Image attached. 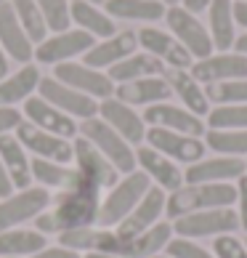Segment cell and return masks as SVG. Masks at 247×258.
<instances>
[{
  "mask_svg": "<svg viewBox=\"0 0 247 258\" xmlns=\"http://www.w3.org/2000/svg\"><path fill=\"white\" fill-rule=\"evenodd\" d=\"M101 195L104 189L74 168V178L69 181V186L59 192L51 210H45L35 218V229L40 234H61L83 226H96Z\"/></svg>",
  "mask_w": 247,
  "mask_h": 258,
  "instance_id": "1",
  "label": "cell"
},
{
  "mask_svg": "<svg viewBox=\"0 0 247 258\" xmlns=\"http://www.w3.org/2000/svg\"><path fill=\"white\" fill-rule=\"evenodd\" d=\"M234 203H236L234 184H184L181 189L168 195L165 218L168 221H176V218L197 213V210L234 208Z\"/></svg>",
  "mask_w": 247,
  "mask_h": 258,
  "instance_id": "2",
  "label": "cell"
},
{
  "mask_svg": "<svg viewBox=\"0 0 247 258\" xmlns=\"http://www.w3.org/2000/svg\"><path fill=\"white\" fill-rule=\"evenodd\" d=\"M149 189H151V181L141 173V170H133V173H128V176H120L117 184L112 189H107V195L101 197L96 226L115 229L122 218L144 200V195L149 192Z\"/></svg>",
  "mask_w": 247,
  "mask_h": 258,
  "instance_id": "3",
  "label": "cell"
},
{
  "mask_svg": "<svg viewBox=\"0 0 247 258\" xmlns=\"http://www.w3.org/2000/svg\"><path fill=\"white\" fill-rule=\"evenodd\" d=\"M176 237L184 240H215L223 234H236L239 232V216L234 208H210V210H197V213L181 216L173 221Z\"/></svg>",
  "mask_w": 247,
  "mask_h": 258,
  "instance_id": "4",
  "label": "cell"
},
{
  "mask_svg": "<svg viewBox=\"0 0 247 258\" xmlns=\"http://www.w3.org/2000/svg\"><path fill=\"white\" fill-rule=\"evenodd\" d=\"M77 133L85 141H91V144L117 168L120 176H128V173H133V170H138L136 168V147H130L128 141L122 139L117 131H112L101 117L83 120L77 125Z\"/></svg>",
  "mask_w": 247,
  "mask_h": 258,
  "instance_id": "5",
  "label": "cell"
},
{
  "mask_svg": "<svg viewBox=\"0 0 247 258\" xmlns=\"http://www.w3.org/2000/svg\"><path fill=\"white\" fill-rule=\"evenodd\" d=\"M165 24H168V32L184 45L194 61L207 59L210 53H215L207 27L199 22V16L189 14L184 6H170L165 11Z\"/></svg>",
  "mask_w": 247,
  "mask_h": 258,
  "instance_id": "6",
  "label": "cell"
},
{
  "mask_svg": "<svg viewBox=\"0 0 247 258\" xmlns=\"http://www.w3.org/2000/svg\"><path fill=\"white\" fill-rule=\"evenodd\" d=\"M144 144H149L151 149H157L159 155H165L173 162H178L181 168L194 165V162H199L202 157H207L205 139L186 136V133H176V131H165V128H149Z\"/></svg>",
  "mask_w": 247,
  "mask_h": 258,
  "instance_id": "7",
  "label": "cell"
},
{
  "mask_svg": "<svg viewBox=\"0 0 247 258\" xmlns=\"http://www.w3.org/2000/svg\"><path fill=\"white\" fill-rule=\"evenodd\" d=\"M51 205V195L43 186H30L22 189L19 195H11L0 200V232L16 229L24 221H35L40 213H45Z\"/></svg>",
  "mask_w": 247,
  "mask_h": 258,
  "instance_id": "8",
  "label": "cell"
},
{
  "mask_svg": "<svg viewBox=\"0 0 247 258\" xmlns=\"http://www.w3.org/2000/svg\"><path fill=\"white\" fill-rule=\"evenodd\" d=\"M53 78L59 80V83H64V85H69V88H74V91L85 93V96L99 99V101L115 96V83L109 80V75H107V72L91 70V67L77 64V61L56 64Z\"/></svg>",
  "mask_w": 247,
  "mask_h": 258,
  "instance_id": "9",
  "label": "cell"
},
{
  "mask_svg": "<svg viewBox=\"0 0 247 258\" xmlns=\"http://www.w3.org/2000/svg\"><path fill=\"white\" fill-rule=\"evenodd\" d=\"M247 173V160L239 157H202L184 168V184H236Z\"/></svg>",
  "mask_w": 247,
  "mask_h": 258,
  "instance_id": "10",
  "label": "cell"
},
{
  "mask_svg": "<svg viewBox=\"0 0 247 258\" xmlns=\"http://www.w3.org/2000/svg\"><path fill=\"white\" fill-rule=\"evenodd\" d=\"M16 139L24 149H30L35 157H43V160H53V162H61V165H69L74 160V147L69 139H61V136H53V133H45L40 128H35L32 122L22 120L16 125Z\"/></svg>",
  "mask_w": 247,
  "mask_h": 258,
  "instance_id": "11",
  "label": "cell"
},
{
  "mask_svg": "<svg viewBox=\"0 0 247 258\" xmlns=\"http://www.w3.org/2000/svg\"><path fill=\"white\" fill-rule=\"evenodd\" d=\"M165 205H168V192H162L159 186H151L144 195V200L115 226V232L125 237V240H133V237L149 232L151 226H157L165 218Z\"/></svg>",
  "mask_w": 247,
  "mask_h": 258,
  "instance_id": "12",
  "label": "cell"
},
{
  "mask_svg": "<svg viewBox=\"0 0 247 258\" xmlns=\"http://www.w3.org/2000/svg\"><path fill=\"white\" fill-rule=\"evenodd\" d=\"M40 99H45L48 104H53L56 109H61L69 117H80V120H91L99 117V101L85 96V93L69 88V85L59 83L56 78H40Z\"/></svg>",
  "mask_w": 247,
  "mask_h": 258,
  "instance_id": "13",
  "label": "cell"
},
{
  "mask_svg": "<svg viewBox=\"0 0 247 258\" xmlns=\"http://www.w3.org/2000/svg\"><path fill=\"white\" fill-rule=\"evenodd\" d=\"M141 117L149 128H165V131H176V133H186V136H197V139H205V120L192 114L189 109H184L181 104H151L141 112Z\"/></svg>",
  "mask_w": 247,
  "mask_h": 258,
  "instance_id": "14",
  "label": "cell"
},
{
  "mask_svg": "<svg viewBox=\"0 0 247 258\" xmlns=\"http://www.w3.org/2000/svg\"><path fill=\"white\" fill-rule=\"evenodd\" d=\"M136 168L151 181V186H159L168 195L184 186V168L149 144L136 147Z\"/></svg>",
  "mask_w": 247,
  "mask_h": 258,
  "instance_id": "15",
  "label": "cell"
},
{
  "mask_svg": "<svg viewBox=\"0 0 247 258\" xmlns=\"http://www.w3.org/2000/svg\"><path fill=\"white\" fill-rule=\"evenodd\" d=\"M93 45H96L93 35L83 30H66V32H56L53 37H45L35 48V59L40 64H64L74 59V56H85Z\"/></svg>",
  "mask_w": 247,
  "mask_h": 258,
  "instance_id": "16",
  "label": "cell"
},
{
  "mask_svg": "<svg viewBox=\"0 0 247 258\" xmlns=\"http://www.w3.org/2000/svg\"><path fill=\"white\" fill-rule=\"evenodd\" d=\"M99 117L107 122L112 131H117L130 147H141L146 141L149 125L144 122V117L136 112V107H128V104H122L115 96L99 101Z\"/></svg>",
  "mask_w": 247,
  "mask_h": 258,
  "instance_id": "17",
  "label": "cell"
},
{
  "mask_svg": "<svg viewBox=\"0 0 247 258\" xmlns=\"http://www.w3.org/2000/svg\"><path fill=\"white\" fill-rule=\"evenodd\" d=\"M136 35H138L141 48L151 53L154 59H159L168 70H192L194 59L170 32L159 30V27H141Z\"/></svg>",
  "mask_w": 247,
  "mask_h": 258,
  "instance_id": "18",
  "label": "cell"
},
{
  "mask_svg": "<svg viewBox=\"0 0 247 258\" xmlns=\"http://www.w3.org/2000/svg\"><path fill=\"white\" fill-rule=\"evenodd\" d=\"M194 78L202 85H213V83H226V80H244L247 78V56L236 53V51H226V53H210L207 59H199L192 64Z\"/></svg>",
  "mask_w": 247,
  "mask_h": 258,
  "instance_id": "19",
  "label": "cell"
},
{
  "mask_svg": "<svg viewBox=\"0 0 247 258\" xmlns=\"http://www.w3.org/2000/svg\"><path fill=\"white\" fill-rule=\"evenodd\" d=\"M74 147V168L80 170L85 178H91L93 184H99L101 189H112L120 181V173L117 168L112 165V162L101 155V152L91 144V141H85L83 136L72 141Z\"/></svg>",
  "mask_w": 247,
  "mask_h": 258,
  "instance_id": "20",
  "label": "cell"
},
{
  "mask_svg": "<svg viewBox=\"0 0 247 258\" xmlns=\"http://www.w3.org/2000/svg\"><path fill=\"white\" fill-rule=\"evenodd\" d=\"M24 117H27V122H32L35 128H40L45 133H53V136H61V139L77 136V122H74V117L64 114L61 109H56L53 104H48L40 96H30L24 101Z\"/></svg>",
  "mask_w": 247,
  "mask_h": 258,
  "instance_id": "21",
  "label": "cell"
},
{
  "mask_svg": "<svg viewBox=\"0 0 247 258\" xmlns=\"http://www.w3.org/2000/svg\"><path fill=\"white\" fill-rule=\"evenodd\" d=\"M136 48H138V35L133 30H125V32H117V35L107 37V40L96 43L83 56V64L91 67V70H109V67L120 64L122 59L133 56Z\"/></svg>",
  "mask_w": 247,
  "mask_h": 258,
  "instance_id": "22",
  "label": "cell"
},
{
  "mask_svg": "<svg viewBox=\"0 0 247 258\" xmlns=\"http://www.w3.org/2000/svg\"><path fill=\"white\" fill-rule=\"evenodd\" d=\"M165 80L170 85V91H173V96L181 101L184 109H189L192 114H197V117H202V120L210 114L213 104L205 93V85L199 83L189 70H168Z\"/></svg>",
  "mask_w": 247,
  "mask_h": 258,
  "instance_id": "23",
  "label": "cell"
},
{
  "mask_svg": "<svg viewBox=\"0 0 247 258\" xmlns=\"http://www.w3.org/2000/svg\"><path fill=\"white\" fill-rule=\"evenodd\" d=\"M173 96L170 85L162 78H141L133 83H120L115 85V99H120L128 107H151V104H162Z\"/></svg>",
  "mask_w": 247,
  "mask_h": 258,
  "instance_id": "24",
  "label": "cell"
},
{
  "mask_svg": "<svg viewBox=\"0 0 247 258\" xmlns=\"http://www.w3.org/2000/svg\"><path fill=\"white\" fill-rule=\"evenodd\" d=\"M0 45H3L6 56H11L14 61H22V67L35 59V48L27 32L22 30V24H19L11 3L0 6Z\"/></svg>",
  "mask_w": 247,
  "mask_h": 258,
  "instance_id": "25",
  "label": "cell"
},
{
  "mask_svg": "<svg viewBox=\"0 0 247 258\" xmlns=\"http://www.w3.org/2000/svg\"><path fill=\"white\" fill-rule=\"evenodd\" d=\"M207 32L213 48L226 53L236 43V22H234V0H213L207 8Z\"/></svg>",
  "mask_w": 247,
  "mask_h": 258,
  "instance_id": "26",
  "label": "cell"
},
{
  "mask_svg": "<svg viewBox=\"0 0 247 258\" xmlns=\"http://www.w3.org/2000/svg\"><path fill=\"white\" fill-rule=\"evenodd\" d=\"M168 72V67L154 59L151 53L146 51H136L133 56H128V59H122L120 64L109 67V80L120 85V83H133V80H141V78H162V75Z\"/></svg>",
  "mask_w": 247,
  "mask_h": 258,
  "instance_id": "27",
  "label": "cell"
},
{
  "mask_svg": "<svg viewBox=\"0 0 247 258\" xmlns=\"http://www.w3.org/2000/svg\"><path fill=\"white\" fill-rule=\"evenodd\" d=\"M69 16H72V22L77 24V30L88 32L93 37L107 40V37L117 35L115 19H112L107 11H99V8L93 3H88V0H72L69 3Z\"/></svg>",
  "mask_w": 247,
  "mask_h": 258,
  "instance_id": "28",
  "label": "cell"
},
{
  "mask_svg": "<svg viewBox=\"0 0 247 258\" xmlns=\"http://www.w3.org/2000/svg\"><path fill=\"white\" fill-rule=\"evenodd\" d=\"M104 11L125 22H159L165 19L168 6L162 0H104Z\"/></svg>",
  "mask_w": 247,
  "mask_h": 258,
  "instance_id": "29",
  "label": "cell"
},
{
  "mask_svg": "<svg viewBox=\"0 0 247 258\" xmlns=\"http://www.w3.org/2000/svg\"><path fill=\"white\" fill-rule=\"evenodd\" d=\"M0 160L11 176L16 189H30L32 184V170H30V157H27V149L19 144V139L6 133L0 136Z\"/></svg>",
  "mask_w": 247,
  "mask_h": 258,
  "instance_id": "30",
  "label": "cell"
},
{
  "mask_svg": "<svg viewBox=\"0 0 247 258\" xmlns=\"http://www.w3.org/2000/svg\"><path fill=\"white\" fill-rule=\"evenodd\" d=\"M176 237L173 232V221H168V218H162L157 226H151L149 232L133 237V240L128 242V253L125 258H154L159 253H165V247L170 245V240Z\"/></svg>",
  "mask_w": 247,
  "mask_h": 258,
  "instance_id": "31",
  "label": "cell"
},
{
  "mask_svg": "<svg viewBox=\"0 0 247 258\" xmlns=\"http://www.w3.org/2000/svg\"><path fill=\"white\" fill-rule=\"evenodd\" d=\"M40 85V70L35 64H24L11 78L0 80V107H14L19 101H27Z\"/></svg>",
  "mask_w": 247,
  "mask_h": 258,
  "instance_id": "32",
  "label": "cell"
},
{
  "mask_svg": "<svg viewBox=\"0 0 247 258\" xmlns=\"http://www.w3.org/2000/svg\"><path fill=\"white\" fill-rule=\"evenodd\" d=\"M45 247V234L37 229H6L0 232V258L35 255Z\"/></svg>",
  "mask_w": 247,
  "mask_h": 258,
  "instance_id": "33",
  "label": "cell"
},
{
  "mask_svg": "<svg viewBox=\"0 0 247 258\" xmlns=\"http://www.w3.org/2000/svg\"><path fill=\"white\" fill-rule=\"evenodd\" d=\"M205 147L213 155L247 160V131H205Z\"/></svg>",
  "mask_w": 247,
  "mask_h": 258,
  "instance_id": "34",
  "label": "cell"
},
{
  "mask_svg": "<svg viewBox=\"0 0 247 258\" xmlns=\"http://www.w3.org/2000/svg\"><path fill=\"white\" fill-rule=\"evenodd\" d=\"M30 170H32V178L43 189H66L69 181L74 178V168H66V165H61V162L43 160V157H32Z\"/></svg>",
  "mask_w": 247,
  "mask_h": 258,
  "instance_id": "35",
  "label": "cell"
},
{
  "mask_svg": "<svg viewBox=\"0 0 247 258\" xmlns=\"http://www.w3.org/2000/svg\"><path fill=\"white\" fill-rule=\"evenodd\" d=\"M8 3H11L19 24H22V30L27 32V37H30V43L40 45L45 40L48 27H45V19L40 14V8H37V3L35 0H8Z\"/></svg>",
  "mask_w": 247,
  "mask_h": 258,
  "instance_id": "36",
  "label": "cell"
},
{
  "mask_svg": "<svg viewBox=\"0 0 247 258\" xmlns=\"http://www.w3.org/2000/svg\"><path fill=\"white\" fill-rule=\"evenodd\" d=\"M210 131H247V104H223L213 107L205 117Z\"/></svg>",
  "mask_w": 247,
  "mask_h": 258,
  "instance_id": "37",
  "label": "cell"
},
{
  "mask_svg": "<svg viewBox=\"0 0 247 258\" xmlns=\"http://www.w3.org/2000/svg\"><path fill=\"white\" fill-rule=\"evenodd\" d=\"M205 93H207V99H210L213 107H223V104H247V78L205 85Z\"/></svg>",
  "mask_w": 247,
  "mask_h": 258,
  "instance_id": "38",
  "label": "cell"
},
{
  "mask_svg": "<svg viewBox=\"0 0 247 258\" xmlns=\"http://www.w3.org/2000/svg\"><path fill=\"white\" fill-rule=\"evenodd\" d=\"M40 14L45 19V27L53 32H66L72 24L69 16V0H35Z\"/></svg>",
  "mask_w": 247,
  "mask_h": 258,
  "instance_id": "39",
  "label": "cell"
},
{
  "mask_svg": "<svg viewBox=\"0 0 247 258\" xmlns=\"http://www.w3.org/2000/svg\"><path fill=\"white\" fill-rule=\"evenodd\" d=\"M165 253L173 258H215L210 247H205L202 242H194V240H184V237H173L170 245L165 247Z\"/></svg>",
  "mask_w": 247,
  "mask_h": 258,
  "instance_id": "40",
  "label": "cell"
},
{
  "mask_svg": "<svg viewBox=\"0 0 247 258\" xmlns=\"http://www.w3.org/2000/svg\"><path fill=\"white\" fill-rule=\"evenodd\" d=\"M210 250L215 253V258H247L244 237H239V234H223V237H215Z\"/></svg>",
  "mask_w": 247,
  "mask_h": 258,
  "instance_id": "41",
  "label": "cell"
},
{
  "mask_svg": "<svg viewBox=\"0 0 247 258\" xmlns=\"http://www.w3.org/2000/svg\"><path fill=\"white\" fill-rule=\"evenodd\" d=\"M236 203H234V210L239 216V232H244L247 237V173L236 181Z\"/></svg>",
  "mask_w": 247,
  "mask_h": 258,
  "instance_id": "42",
  "label": "cell"
},
{
  "mask_svg": "<svg viewBox=\"0 0 247 258\" xmlns=\"http://www.w3.org/2000/svg\"><path fill=\"white\" fill-rule=\"evenodd\" d=\"M24 120V114L16 107H0V136H6L8 131H16V125Z\"/></svg>",
  "mask_w": 247,
  "mask_h": 258,
  "instance_id": "43",
  "label": "cell"
},
{
  "mask_svg": "<svg viewBox=\"0 0 247 258\" xmlns=\"http://www.w3.org/2000/svg\"><path fill=\"white\" fill-rule=\"evenodd\" d=\"M30 258H83L80 253H74V250H69V247H43L40 253H35V255H30Z\"/></svg>",
  "mask_w": 247,
  "mask_h": 258,
  "instance_id": "44",
  "label": "cell"
},
{
  "mask_svg": "<svg viewBox=\"0 0 247 258\" xmlns=\"http://www.w3.org/2000/svg\"><path fill=\"white\" fill-rule=\"evenodd\" d=\"M14 181H11V176H8V170H6V165H3V160H0V200H6V197H11L14 195Z\"/></svg>",
  "mask_w": 247,
  "mask_h": 258,
  "instance_id": "45",
  "label": "cell"
},
{
  "mask_svg": "<svg viewBox=\"0 0 247 258\" xmlns=\"http://www.w3.org/2000/svg\"><path fill=\"white\" fill-rule=\"evenodd\" d=\"M210 3H213V0H181V6L186 8L189 14H194V16L205 14L207 8H210Z\"/></svg>",
  "mask_w": 247,
  "mask_h": 258,
  "instance_id": "46",
  "label": "cell"
},
{
  "mask_svg": "<svg viewBox=\"0 0 247 258\" xmlns=\"http://www.w3.org/2000/svg\"><path fill=\"white\" fill-rule=\"evenodd\" d=\"M234 22L236 27H244L247 32V3H234Z\"/></svg>",
  "mask_w": 247,
  "mask_h": 258,
  "instance_id": "47",
  "label": "cell"
},
{
  "mask_svg": "<svg viewBox=\"0 0 247 258\" xmlns=\"http://www.w3.org/2000/svg\"><path fill=\"white\" fill-rule=\"evenodd\" d=\"M8 78V56L3 51V45H0V80Z\"/></svg>",
  "mask_w": 247,
  "mask_h": 258,
  "instance_id": "48",
  "label": "cell"
},
{
  "mask_svg": "<svg viewBox=\"0 0 247 258\" xmlns=\"http://www.w3.org/2000/svg\"><path fill=\"white\" fill-rule=\"evenodd\" d=\"M234 51H236V53H244V56H247V32H242L239 37H236V43H234Z\"/></svg>",
  "mask_w": 247,
  "mask_h": 258,
  "instance_id": "49",
  "label": "cell"
},
{
  "mask_svg": "<svg viewBox=\"0 0 247 258\" xmlns=\"http://www.w3.org/2000/svg\"><path fill=\"white\" fill-rule=\"evenodd\" d=\"M83 258H117V255H107V253H85Z\"/></svg>",
  "mask_w": 247,
  "mask_h": 258,
  "instance_id": "50",
  "label": "cell"
},
{
  "mask_svg": "<svg viewBox=\"0 0 247 258\" xmlns=\"http://www.w3.org/2000/svg\"><path fill=\"white\" fill-rule=\"evenodd\" d=\"M162 3L170 8V6H181V0H162Z\"/></svg>",
  "mask_w": 247,
  "mask_h": 258,
  "instance_id": "51",
  "label": "cell"
},
{
  "mask_svg": "<svg viewBox=\"0 0 247 258\" xmlns=\"http://www.w3.org/2000/svg\"><path fill=\"white\" fill-rule=\"evenodd\" d=\"M154 258H173V255H168V253H159V255H154Z\"/></svg>",
  "mask_w": 247,
  "mask_h": 258,
  "instance_id": "52",
  "label": "cell"
},
{
  "mask_svg": "<svg viewBox=\"0 0 247 258\" xmlns=\"http://www.w3.org/2000/svg\"><path fill=\"white\" fill-rule=\"evenodd\" d=\"M88 3H93V6H99V3H104V0H88Z\"/></svg>",
  "mask_w": 247,
  "mask_h": 258,
  "instance_id": "53",
  "label": "cell"
},
{
  "mask_svg": "<svg viewBox=\"0 0 247 258\" xmlns=\"http://www.w3.org/2000/svg\"><path fill=\"white\" fill-rule=\"evenodd\" d=\"M234 3H247V0H234Z\"/></svg>",
  "mask_w": 247,
  "mask_h": 258,
  "instance_id": "54",
  "label": "cell"
},
{
  "mask_svg": "<svg viewBox=\"0 0 247 258\" xmlns=\"http://www.w3.org/2000/svg\"><path fill=\"white\" fill-rule=\"evenodd\" d=\"M3 3H8V0H0V6H3Z\"/></svg>",
  "mask_w": 247,
  "mask_h": 258,
  "instance_id": "55",
  "label": "cell"
},
{
  "mask_svg": "<svg viewBox=\"0 0 247 258\" xmlns=\"http://www.w3.org/2000/svg\"><path fill=\"white\" fill-rule=\"evenodd\" d=\"M244 245H247V237H244Z\"/></svg>",
  "mask_w": 247,
  "mask_h": 258,
  "instance_id": "56",
  "label": "cell"
}]
</instances>
